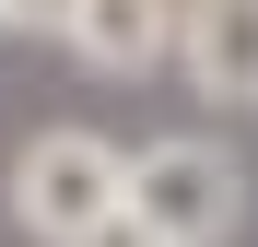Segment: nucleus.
Wrapping results in <instances>:
<instances>
[{"label": "nucleus", "mask_w": 258, "mask_h": 247, "mask_svg": "<svg viewBox=\"0 0 258 247\" xmlns=\"http://www.w3.org/2000/svg\"><path fill=\"white\" fill-rule=\"evenodd\" d=\"M82 247H153V235L129 224V200H117V224H94V235H82Z\"/></svg>", "instance_id": "nucleus-6"}, {"label": "nucleus", "mask_w": 258, "mask_h": 247, "mask_svg": "<svg viewBox=\"0 0 258 247\" xmlns=\"http://www.w3.org/2000/svg\"><path fill=\"white\" fill-rule=\"evenodd\" d=\"M59 47L94 82H153V71H176V0H71Z\"/></svg>", "instance_id": "nucleus-4"}, {"label": "nucleus", "mask_w": 258, "mask_h": 247, "mask_svg": "<svg viewBox=\"0 0 258 247\" xmlns=\"http://www.w3.org/2000/svg\"><path fill=\"white\" fill-rule=\"evenodd\" d=\"M117 200H129V153L106 130H35L0 165V212L35 247H82L94 224H117Z\"/></svg>", "instance_id": "nucleus-1"}, {"label": "nucleus", "mask_w": 258, "mask_h": 247, "mask_svg": "<svg viewBox=\"0 0 258 247\" xmlns=\"http://www.w3.org/2000/svg\"><path fill=\"white\" fill-rule=\"evenodd\" d=\"M71 0H0V35H59Z\"/></svg>", "instance_id": "nucleus-5"}, {"label": "nucleus", "mask_w": 258, "mask_h": 247, "mask_svg": "<svg viewBox=\"0 0 258 247\" xmlns=\"http://www.w3.org/2000/svg\"><path fill=\"white\" fill-rule=\"evenodd\" d=\"M129 224L153 247H235L246 235V165H235V141H211V130L141 141L129 153Z\"/></svg>", "instance_id": "nucleus-2"}, {"label": "nucleus", "mask_w": 258, "mask_h": 247, "mask_svg": "<svg viewBox=\"0 0 258 247\" xmlns=\"http://www.w3.org/2000/svg\"><path fill=\"white\" fill-rule=\"evenodd\" d=\"M176 71L211 118H258V0H176Z\"/></svg>", "instance_id": "nucleus-3"}]
</instances>
